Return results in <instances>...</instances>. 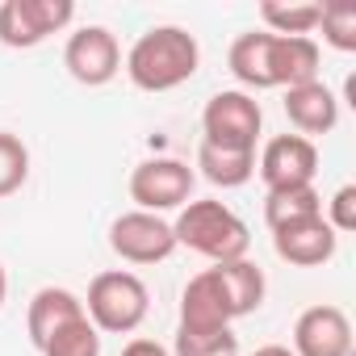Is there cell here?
<instances>
[{"label":"cell","mask_w":356,"mask_h":356,"mask_svg":"<svg viewBox=\"0 0 356 356\" xmlns=\"http://www.w3.org/2000/svg\"><path fill=\"white\" fill-rule=\"evenodd\" d=\"M197 63H202V47H197V38L189 30H181V26H151L130 47L126 76L143 92H168V88H181L185 80H193Z\"/></svg>","instance_id":"cell-1"},{"label":"cell","mask_w":356,"mask_h":356,"mask_svg":"<svg viewBox=\"0 0 356 356\" xmlns=\"http://www.w3.org/2000/svg\"><path fill=\"white\" fill-rule=\"evenodd\" d=\"M172 235H176V248H189V252H197L214 264L248 260V248H252L248 222L214 197L181 206V218L172 222Z\"/></svg>","instance_id":"cell-2"},{"label":"cell","mask_w":356,"mask_h":356,"mask_svg":"<svg viewBox=\"0 0 356 356\" xmlns=\"http://www.w3.org/2000/svg\"><path fill=\"white\" fill-rule=\"evenodd\" d=\"M84 306H88V310H84L88 323H92L97 331L126 335V331H134V327L147 318L151 298H147V285H143L134 273L113 268V273H97V277H92Z\"/></svg>","instance_id":"cell-3"},{"label":"cell","mask_w":356,"mask_h":356,"mask_svg":"<svg viewBox=\"0 0 356 356\" xmlns=\"http://www.w3.org/2000/svg\"><path fill=\"white\" fill-rule=\"evenodd\" d=\"M260 122H264V113L248 92H239V88L214 92L206 101V109H202V130H206L202 143L231 147V151H256Z\"/></svg>","instance_id":"cell-4"},{"label":"cell","mask_w":356,"mask_h":356,"mask_svg":"<svg viewBox=\"0 0 356 356\" xmlns=\"http://www.w3.org/2000/svg\"><path fill=\"white\" fill-rule=\"evenodd\" d=\"M76 17L72 0H5L0 5V42L13 51H30L42 38L59 34Z\"/></svg>","instance_id":"cell-5"},{"label":"cell","mask_w":356,"mask_h":356,"mask_svg":"<svg viewBox=\"0 0 356 356\" xmlns=\"http://www.w3.org/2000/svg\"><path fill=\"white\" fill-rule=\"evenodd\" d=\"M189 193H193V168L181 159H147L130 172V197L147 214L181 210L189 206Z\"/></svg>","instance_id":"cell-6"},{"label":"cell","mask_w":356,"mask_h":356,"mask_svg":"<svg viewBox=\"0 0 356 356\" xmlns=\"http://www.w3.org/2000/svg\"><path fill=\"white\" fill-rule=\"evenodd\" d=\"M109 248L126 260V264H159L176 252V235L172 222H163L159 214L147 210H130L122 218H113L109 227Z\"/></svg>","instance_id":"cell-7"},{"label":"cell","mask_w":356,"mask_h":356,"mask_svg":"<svg viewBox=\"0 0 356 356\" xmlns=\"http://www.w3.org/2000/svg\"><path fill=\"white\" fill-rule=\"evenodd\" d=\"M63 63H67L72 80H80V84H88V88H101V84H109V80L118 76V67H122V47H118V38H113L105 26H84V30H76V34L67 38Z\"/></svg>","instance_id":"cell-8"},{"label":"cell","mask_w":356,"mask_h":356,"mask_svg":"<svg viewBox=\"0 0 356 356\" xmlns=\"http://www.w3.org/2000/svg\"><path fill=\"white\" fill-rule=\"evenodd\" d=\"M314 172H318V147L302 134H277L260 151V181L268 189L314 185Z\"/></svg>","instance_id":"cell-9"},{"label":"cell","mask_w":356,"mask_h":356,"mask_svg":"<svg viewBox=\"0 0 356 356\" xmlns=\"http://www.w3.org/2000/svg\"><path fill=\"white\" fill-rule=\"evenodd\" d=\"M293 356H352V323L339 306H310L293 323Z\"/></svg>","instance_id":"cell-10"},{"label":"cell","mask_w":356,"mask_h":356,"mask_svg":"<svg viewBox=\"0 0 356 356\" xmlns=\"http://www.w3.org/2000/svg\"><path fill=\"white\" fill-rule=\"evenodd\" d=\"M335 243H339V235L327 227L323 214L273 231V248H277V256H281L285 264H293V268H318V264H327V260L335 256Z\"/></svg>","instance_id":"cell-11"},{"label":"cell","mask_w":356,"mask_h":356,"mask_svg":"<svg viewBox=\"0 0 356 356\" xmlns=\"http://www.w3.org/2000/svg\"><path fill=\"white\" fill-rule=\"evenodd\" d=\"M231 323H235V314L218 285V273L214 268L197 273L181 293V331H222Z\"/></svg>","instance_id":"cell-12"},{"label":"cell","mask_w":356,"mask_h":356,"mask_svg":"<svg viewBox=\"0 0 356 356\" xmlns=\"http://www.w3.org/2000/svg\"><path fill=\"white\" fill-rule=\"evenodd\" d=\"M264 59H268V84L273 88H298V84L318 80V47H314V38L268 34Z\"/></svg>","instance_id":"cell-13"},{"label":"cell","mask_w":356,"mask_h":356,"mask_svg":"<svg viewBox=\"0 0 356 356\" xmlns=\"http://www.w3.org/2000/svg\"><path fill=\"white\" fill-rule=\"evenodd\" d=\"M285 118L302 130V138L306 134H327L339 122V101L323 80H310V84L285 88Z\"/></svg>","instance_id":"cell-14"},{"label":"cell","mask_w":356,"mask_h":356,"mask_svg":"<svg viewBox=\"0 0 356 356\" xmlns=\"http://www.w3.org/2000/svg\"><path fill=\"white\" fill-rule=\"evenodd\" d=\"M80 314H84V302H80L72 289H55V285L38 289V293L30 298V314H26L30 343L42 352V343H47L59 327H67L72 318H80Z\"/></svg>","instance_id":"cell-15"},{"label":"cell","mask_w":356,"mask_h":356,"mask_svg":"<svg viewBox=\"0 0 356 356\" xmlns=\"http://www.w3.org/2000/svg\"><path fill=\"white\" fill-rule=\"evenodd\" d=\"M214 273H218V285H222L235 318L252 314L264 302V273H260V264H252V260H227V264H214Z\"/></svg>","instance_id":"cell-16"},{"label":"cell","mask_w":356,"mask_h":356,"mask_svg":"<svg viewBox=\"0 0 356 356\" xmlns=\"http://www.w3.org/2000/svg\"><path fill=\"white\" fill-rule=\"evenodd\" d=\"M323 214V197L314 185H289V189H268L264 197V222L268 231H281V227H293V222H306V218H318Z\"/></svg>","instance_id":"cell-17"},{"label":"cell","mask_w":356,"mask_h":356,"mask_svg":"<svg viewBox=\"0 0 356 356\" xmlns=\"http://www.w3.org/2000/svg\"><path fill=\"white\" fill-rule=\"evenodd\" d=\"M197 168L210 185L218 189H239L252 181L256 172V151H231V147H214V143H202L197 151Z\"/></svg>","instance_id":"cell-18"},{"label":"cell","mask_w":356,"mask_h":356,"mask_svg":"<svg viewBox=\"0 0 356 356\" xmlns=\"http://www.w3.org/2000/svg\"><path fill=\"white\" fill-rule=\"evenodd\" d=\"M318 13L323 5H277V0L260 5L268 34H281V38H310V30H318Z\"/></svg>","instance_id":"cell-19"},{"label":"cell","mask_w":356,"mask_h":356,"mask_svg":"<svg viewBox=\"0 0 356 356\" xmlns=\"http://www.w3.org/2000/svg\"><path fill=\"white\" fill-rule=\"evenodd\" d=\"M42 356H101V331L88 323V314H80L42 343Z\"/></svg>","instance_id":"cell-20"},{"label":"cell","mask_w":356,"mask_h":356,"mask_svg":"<svg viewBox=\"0 0 356 356\" xmlns=\"http://www.w3.org/2000/svg\"><path fill=\"white\" fill-rule=\"evenodd\" d=\"M176 356H239V335L222 331H176Z\"/></svg>","instance_id":"cell-21"},{"label":"cell","mask_w":356,"mask_h":356,"mask_svg":"<svg viewBox=\"0 0 356 356\" xmlns=\"http://www.w3.org/2000/svg\"><path fill=\"white\" fill-rule=\"evenodd\" d=\"M26 176H30V151L17 134L9 130H0V197H9L26 185Z\"/></svg>","instance_id":"cell-22"},{"label":"cell","mask_w":356,"mask_h":356,"mask_svg":"<svg viewBox=\"0 0 356 356\" xmlns=\"http://www.w3.org/2000/svg\"><path fill=\"white\" fill-rule=\"evenodd\" d=\"M318 30L335 51H356V5H323Z\"/></svg>","instance_id":"cell-23"},{"label":"cell","mask_w":356,"mask_h":356,"mask_svg":"<svg viewBox=\"0 0 356 356\" xmlns=\"http://www.w3.org/2000/svg\"><path fill=\"white\" fill-rule=\"evenodd\" d=\"M327 227H331L335 235H339V231H356V185H343V189L331 197Z\"/></svg>","instance_id":"cell-24"},{"label":"cell","mask_w":356,"mask_h":356,"mask_svg":"<svg viewBox=\"0 0 356 356\" xmlns=\"http://www.w3.org/2000/svg\"><path fill=\"white\" fill-rule=\"evenodd\" d=\"M122 356H172V352L163 343H155V339H130L122 348Z\"/></svg>","instance_id":"cell-25"},{"label":"cell","mask_w":356,"mask_h":356,"mask_svg":"<svg viewBox=\"0 0 356 356\" xmlns=\"http://www.w3.org/2000/svg\"><path fill=\"white\" fill-rule=\"evenodd\" d=\"M252 356H293V352H289L285 343H264V348H256Z\"/></svg>","instance_id":"cell-26"},{"label":"cell","mask_w":356,"mask_h":356,"mask_svg":"<svg viewBox=\"0 0 356 356\" xmlns=\"http://www.w3.org/2000/svg\"><path fill=\"white\" fill-rule=\"evenodd\" d=\"M5 293H9V277H5V268H0V306H5Z\"/></svg>","instance_id":"cell-27"}]
</instances>
